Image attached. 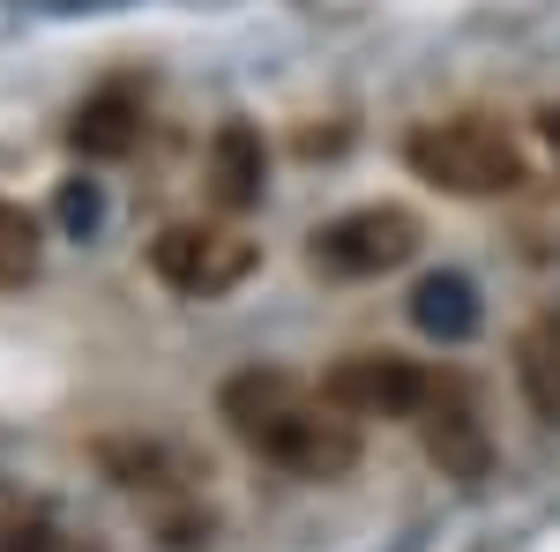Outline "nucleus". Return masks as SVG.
I'll return each instance as SVG.
<instances>
[{
	"instance_id": "1",
	"label": "nucleus",
	"mask_w": 560,
	"mask_h": 552,
	"mask_svg": "<svg viewBox=\"0 0 560 552\" xmlns=\"http://www.w3.org/2000/svg\"><path fill=\"white\" fill-rule=\"evenodd\" d=\"M217 419L232 425V441H247L261 463H277L284 478L329 485L359 470V425L345 411L322 403V388H300L277 366H247L217 388Z\"/></svg>"
},
{
	"instance_id": "2",
	"label": "nucleus",
	"mask_w": 560,
	"mask_h": 552,
	"mask_svg": "<svg viewBox=\"0 0 560 552\" xmlns=\"http://www.w3.org/2000/svg\"><path fill=\"white\" fill-rule=\"evenodd\" d=\"M404 165L419 172L441 195H464V202H493V195H516L530 165H523L516 134L478 120V113H456V120H427V128L404 134Z\"/></svg>"
},
{
	"instance_id": "3",
	"label": "nucleus",
	"mask_w": 560,
	"mask_h": 552,
	"mask_svg": "<svg viewBox=\"0 0 560 552\" xmlns=\"http://www.w3.org/2000/svg\"><path fill=\"white\" fill-rule=\"evenodd\" d=\"M261 247L247 232H232V224H165L158 239H150V269H158V284L179 298H224L240 292L247 277H255Z\"/></svg>"
},
{
	"instance_id": "4",
	"label": "nucleus",
	"mask_w": 560,
	"mask_h": 552,
	"mask_svg": "<svg viewBox=\"0 0 560 552\" xmlns=\"http://www.w3.org/2000/svg\"><path fill=\"white\" fill-rule=\"evenodd\" d=\"M419 216L404 210V202H366V210H345L329 216L322 232H314V247H306V261L322 269V277H345V284H359V277H388V269H404V261L419 255Z\"/></svg>"
},
{
	"instance_id": "5",
	"label": "nucleus",
	"mask_w": 560,
	"mask_h": 552,
	"mask_svg": "<svg viewBox=\"0 0 560 552\" xmlns=\"http://www.w3.org/2000/svg\"><path fill=\"white\" fill-rule=\"evenodd\" d=\"M433 396V374L404 351H345L329 374H322V403L345 411L351 425L366 419H419V403Z\"/></svg>"
},
{
	"instance_id": "6",
	"label": "nucleus",
	"mask_w": 560,
	"mask_h": 552,
	"mask_svg": "<svg viewBox=\"0 0 560 552\" xmlns=\"http://www.w3.org/2000/svg\"><path fill=\"white\" fill-rule=\"evenodd\" d=\"M419 448H427V463L441 478H456V485H478V478H493V433H486V411L471 403V388L464 381H441L433 374V396L419 403Z\"/></svg>"
},
{
	"instance_id": "7",
	"label": "nucleus",
	"mask_w": 560,
	"mask_h": 552,
	"mask_svg": "<svg viewBox=\"0 0 560 552\" xmlns=\"http://www.w3.org/2000/svg\"><path fill=\"white\" fill-rule=\"evenodd\" d=\"M261 179H269V150H261V134L247 128V120H224V128L210 134V202L224 216L255 210Z\"/></svg>"
},
{
	"instance_id": "8",
	"label": "nucleus",
	"mask_w": 560,
	"mask_h": 552,
	"mask_svg": "<svg viewBox=\"0 0 560 552\" xmlns=\"http://www.w3.org/2000/svg\"><path fill=\"white\" fill-rule=\"evenodd\" d=\"M411 321L441 343H471L478 337V284L464 269H433L411 284Z\"/></svg>"
},
{
	"instance_id": "9",
	"label": "nucleus",
	"mask_w": 560,
	"mask_h": 552,
	"mask_svg": "<svg viewBox=\"0 0 560 552\" xmlns=\"http://www.w3.org/2000/svg\"><path fill=\"white\" fill-rule=\"evenodd\" d=\"M68 142H75L83 157H128L135 142H142V97H135V90H97V97H83Z\"/></svg>"
},
{
	"instance_id": "10",
	"label": "nucleus",
	"mask_w": 560,
	"mask_h": 552,
	"mask_svg": "<svg viewBox=\"0 0 560 552\" xmlns=\"http://www.w3.org/2000/svg\"><path fill=\"white\" fill-rule=\"evenodd\" d=\"M516 381H523L538 419H560V314L530 321L516 337Z\"/></svg>"
},
{
	"instance_id": "11",
	"label": "nucleus",
	"mask_w": 560,
	"mask_h": 552,
	"mask_svg": "<svg viewBox=\"0 0 560 552\" xmlns=\"http://www.w3.org/2000/svg\"><path fill=\"white\" fill-rule=\"evenodd\" d=\"M38 216H23L15 202H0V292H15V284H31L38 277Z\"/></svg>"
},
{
	"instance_id": "12",
	"label": "nucleus",
	"mask_w": 560,
	"mask_h": 552,
	"mask_svg": "<svg viewBox=\"0 0 560 552\" xmlns=\"http://www.w3.org/2000/svg\"><path fill=\"white\" fill-rule=\"evenodd\" d=\"M0 552H60V530L38 508H0Z\"/></svg>"
},
{
	"instance_id": "13",
	"label": "nucleus",
	"mask_w": 560,
	"mask_h": 552,
	"mask_svg": "<svg viewBox=\"0 0 560 552\" xmlns=\"http://www.w3.org/2000/svg\"><path fill=\"white\" fill-rule=\"evenodd\" d=\"M60 216H68V224H97V187H68V195H60Z\"/></svg>"
},
{
	"instance_id": "14",
	"label": "nucleus",
	"mask_w": 560,
	"mask_h": 552,
	"mask_svg": "<svg viewBox=\"0 0 560 552\" xmlns=\"http://www.w3.org/2000/svg\"><path fill=\"white\" fill-rule=\"evenodd\" d=\"M538 142L560 157V105H546V113H538Z\"/></svg>"
}]
</instances>
